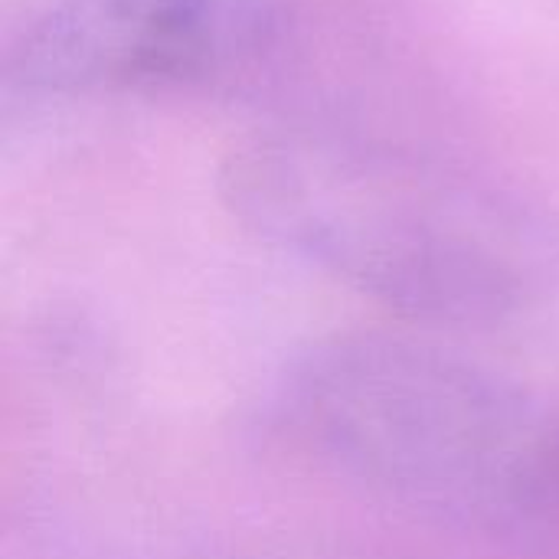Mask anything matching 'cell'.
<instances>
[{
  "label": "cell",
  "mask_w": 559,
  "mask_h": 559,
  "mask_svg": "<svg viewBox=\"0 0 559 559\" xmlns=\"http://www.w3.org/2000/svg\"><path fill=\"white\" fill-rule=\"evenodd\" d=\"M229 210L400 318L485 341L559 344V252L514 206L403 160L311 138L229 154Z\"/></svg>",
  "instance_id": "cell-1"
},
{
  "label": "cell",
  "mask_w": 559,
  "mask_h": 559,
  "mask_svg": "<svg viewBox=\"0 0 559 559\" xmlns=\"http://www.w3.org/2000/svg\"><path fill=\"white\" fill-rule=\"evenodd\" d=\"M282 429L331 472L514 554L559 557V403L452 347L341 334L278 383Z\"/></svg>",
  "instance_id": "cell-2"
},
{
  "label": "cell",
  "mask_w": 559,
  "mask_h": 559,
  "mask_svg": "<svg viewBox=\"0 0 559 559\" xmlns=\"http://www.w3.org/2000/svg\"><path fill=\"white\" fill-rule=\"evenodd\" d=\"M282 39L272 0H49L7 49V79L46 95L187 92L233 82Z\"/></svg>",
  "instance_id": "cell-3"
}]
</instances>
